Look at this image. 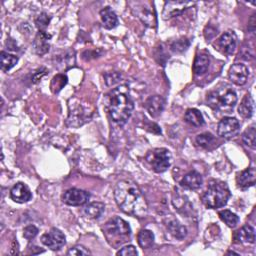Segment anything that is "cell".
<instances>
[{
    "label": "cell",
    "instance_id": "28",
    "mask_svg": "<svg viewBox=\"0 0 256 256\" xmlns=\"http://www.w3.org/2000/svg\"><path fill=\"white\" fill-rule=\"evenodd\" d=\"M137 239L140 247L143 249H147L150 248L154 243V234L151 230L143 229L138 233Z\"/></svg>",
    "mask_w": 256,
    "mask_h": 256
},
{
    "label": "cell",
    "instance_id": "31",
    "mask_svg": "<svg viewBox=\"0 0 256 256\" xmlns=\"http://www.w3.org/2000/svg\"><path fill=\"white\" fill-rule=\"evenodd\" d=\"M67 83V76L64 74H57L51 80L50 88L53 93H58Z\"/></svg>",
    "mask_w": 256,
    "mask_h": 256
},
{
    "label": "cell",
    "instance_id": "3",
    "mask_svg": "<svg viewBox=\"0 0 256 256\" xmlns=\"http://www.w3.org/2000/svg\"><path fill=\"white\" fill-rule=\"evenodd\" d=\"M206 100L207 105L213 110L229 113L237 103V94L231 86L223 84L210 91L207 94Z\"/></svg>",
    "mask_w": 256,
    "mask_h": 256
},
{
    "label": "cell",
    "instance_id": "6",
    "mask_svg": "<svg viewBox=\"0 0 256 256\" xmlns=\"http://www.w3.org/2000/svg\"><path fill=\"white\" fill-rule=\"evenodd\" d=\"M146 161L157 173L166 171L172 163V155L166 148H155L146 154Z\"/></svg>",
    "mask_w": 256,
    "mask_h": 256
},
{
    "label": "cell",
    "instance_id": "38",
    "mask_svg": "<svg viewBox=\"0 0 256 256\" xmlns=\"http://www.w3.org/2000/svg\"><path fill=\"white\" fill-rule=\"evenodd\" d=\"M119 77H120V75H119L118 73H116V72H110V73H107V74L105 75V79H106L105 81H106L107 85H109L111 79H113V84H115V83H117V82L119 81Z\"/></svg>",
    "mask_w": 256,
    "mask_h": 256
},
{
    "label": "cell",
    "instance_id": "8",
    "mask_svg": "<svg viewBox=\"0 0 256 256\" xmlns=\"http://www.w3.org/2000/svg\"><path fill=\"white\" fill-rule=\"evenodd\" d=\"M217 132L225 139L235 137L240 132V123L235 117H224L218 123Z\"/></svg>",
    "mask_w": 256,
    "mask_h": 256
},
{
    "label": "cell",
    "instance_id": "30",
    "mask_svg": "<svg viewBox=\"0 0 256 256\" xmlns=\"http://www.w3.org/2000/svg\"><path fill=\"white\" fill-rule=\"evenodd\" d=\"M242 141L246 146H248L252 149L256 148V131H255L254 124L252 126H250L248 129L242 134Z\"/></svg>",
    "mask_w": 256,
    "mask_h": 256
},
{
    "label": "cell",
    "instance_id": "5",
    "mask_svg": "<svg viewBox=\"0 0 256 256\" xmlns=\"http://www.w3.org/2000/svg\"><path fill=\"white\" fill-rule=\"evenodd\" d=\"M104 233L109 243L116 246L127 241L131 235V229L124 219L113 217L104 225Z\"/></svg>",
    "mask_w": 256,
    "mask_h": 256
},
{
    "label": "cell",
    "instance_id": "10",
    "mask_svg": "<svg viewBox=\"0 0 256 256\" xmlns=\"http://www.w3.org/2000/svg\"><path fill=\"white\" fill-rule=\"evenodd\" d=\"M195 5V2L191 1H167L162 12V17L165 20L171 19L173 17L179 16L184 13L187 9L192 8Z\"/></svg>",
    "mask_w": 256,
    "mask_h": 256
},
{
    "label": "cell",
    "instance_id": "11",
    "mask_svg": "<svg viewBox=\"0 0 256 256\" xmlns=\"http://www.w3.org/2000/svg\"><path fill=\"white\" fill-rule=\"evenodd\" d=\"M41 242L51 250H59L66 243L65 235L58 228H52L41 236Z\"/></svg>",
    "mask_w": 256,
    "mask_h": 256
},
{
    "label": "cell",
    "instance_id": "37",
    "mask_svg": "<svg viewBox=\"0 0 256 256\" xmlns=\"http://www.w3.org/2000/svg\"><path fill=\"white\" fill-rule=\"evenodd\" d=\"M138 252L136 248L133 245H126L122 247L118 252L117 255H123V256H128V255H137Z\"/></svg>",
    "mask_w": 256,
    "mask_h": 256
},
{
    "label": "cell",
    "instance_id": "26",
    "mask_svg": "<svg viewBox=\"0 0 256 256\" xmlns=\"http://www.w3.org/2000/svg\"><path fill=\"white\" fill-rule=\"evenodd\" d=\"M105 210V205L101 202H92L89 203L88 205H86V207L84 208V212L85 214L90 217V218H94L97 219L99 218L103 212Z\"/></svg>",
    "mask_w": 256,
    "mask_h": 256
},
{
    "label": "cell",
    "instance_id": "2",
    "mask_svg": "<svg viewBox=\"0 0 256 256\" xmlns=\"http://www.w3.org/2000/svg\"><path fill=\"white\" fill-rule=\"evenodd\" d=\"M105 106L111 119L118 125H124L134 109V103L128 87L118 86L106 94Z\"/></svg>",
    "mask_w": 256,
    "mask_h": 256
},
{
    "label": "cell",
    "instance_id": "25",
    "mask_svg": "<svg viewBox=\"0 0 256 256\" xmlns=\"http://www.w3.org/2000/svg\"><path fill=\"white\" fill-rule=\"evenodd\" d=\"M184 119L187 123H189L192 126L199 127L204 124V118L202 113L195 108H190L185 112Z\"/></svg>",
    "mask_w": 256,
    "mask_h": 256
},
{
    "label": "cell",
    "instance_id": "19",
    "mask_svg": "<svg viewBox=\"0 0 256 256\" xmlns=\"http://www.w3.org/2000/svg\"><path fill=\"white\" fill-rule=\"evenodd\" d=\"M255 178H256V170L254 167H250L238 173L236 177V182L238 187L245 189L255 184Z\"/></svg>",
    "mask_w": 256,
    "mask_h": 256
},
{
    "label": "cell",
    "instance_id": "35",
    "mask_svg": "<svg viewBox=\"0 0 256 256\" xmlns=\"http://www.w3.org/2000/svg\"><path fill=\"white\" fill-rule=\"evenodd\" d=\"M68 255H76V256H79V255H90L91 252L86 249L84 246L82 245H76L74 247H71L69 249V251L67 252Z\"/></svg>",
    "mask_w": 256,
    "mask_h": 256
},
{
    "label": "cell",
    "instance_id": "17",
    "mask_svg": "<svg viewBox=\"0 0 256 256\" xmlns=\"http://www.w3.org/2000/svg\"><path fill=\"white\" fill-rule=\"evenodd\" d=\"M203 183L202 176L199 172L192 170L184 175L182 180L180 181V185L189 190H195L201 187Z\"/></svg>",
    "mask_w": 256,
    "mask_h": 256
},
{
    "label": "cell",
    "instance_id": "12",
    "mask_svg": "<svg viewBox=\"0 0 256 256\" xmlns=\"http://www.w3.org/2000/svg\"><path fill=\"white\" fill-rule=\"evenodd\" d=\"M237 36L234 31H227L217 40L218 49L226 55H232L236 49Z\"/></svg>",
    "mask_w": 256,
    "mask_h": 256
},
{
    "label": "cell",
    "instance_id": "29",
    "mask_svg": "<svg viewBox=\"0 0 256 256\" xmlns=\"http://www.w3.org/2000/svg\"><path fill=\"white\" fill-rule=\"evenodd\" d=\"M218 215L220 219L223 222H225L229 227L234 228L239 223V217L235 213L231 212L230 210H222L218 213Z\"/></svg>",
    "mask_w": 256,
    "mask_h": 256
},
{
    "label": "cell",
    "instance_id": "4",
    "mask_svg": "<svg viewBox=\"0 0 256 256\" xmlns=\"http://www.w3.org/2000/svg\"><path fill=\"white\" fill-rule=\"evenodd\" d=\"M231 196L228 185L219 180H213L209 183L201 199L203 204L211 209L225 206Z\"/></svg>",
    "mask_w": 256,
    "mask_h": 256
},
{
    "label": "cell",
    "instance_id": "15",
    "mask_svg": "<svg viewBox=\"0 0 256 256\" xmlns=\"http://www.w3.org/2000/svg\"><path fill=\"white\" fill-rule=\"evenodd\" d=\"M89 119L87 109L82 104H77L70 110L67 123L70 126L78 127Z\"/></svg>",
    "mask_w": 256,
    "mask_h": 256
},
{
    "label": "cell",
    "instance_id": "32",
    "mask_svg": "<svg viewBox=\"0 0 256 256\" xmlns=\"http://www.w3.org/2000/svg\"><path fill=\"white\" fill-rule=\"evenodd\" d=\"M214 140V136L209 133V132H205V133H201L199 135L196 136V144L200 147H207L209 144H211V142Z\"/></svg>",
    "mask_w": 256,
    "mask_h": 256
},
{
    "label": "cell",
    "instance_id": "22",
    "mask_svg": "<svg viewBox=\"0 0 256 256\" xmlns=\"http://www.w3.org/2000/svg\"><path fill=\"white\" fill-rule=\"evenodd\" d=\"M166 226L170 233L178 239H183L187 234L186 227L183 226L177 219H168V221H166Z\"/></svg>",
    "mask_w": 256,
    "mask_h": 256
},
{
    "label": "cell",
    "instance_id": "16",
    "mask_svg": "<svg viewBox=\"0 0 256 256\" xmlns=\"http://www.w3.org/2000/svg\"><path fill=\"white\" fill-rule=\"evenodd\" d=\"M165 100L159 95H153L145 101V108L152 117H158L163 111Z\"/></svg>",
    "mask_w": 256,
    "mask_h": 256
},
{
    "label": "cell",
    "instance_id": "9",
    "mask_svg": "<svg viewBox=\"0 0 256 256\" xmlns=\"http://www.w3.org/2000/svg\"><path fill=\"white\" fill-rule=\"evenodd\" d=\"M89 198V192L77 188H71L64 192L62 201L70 206H80L87 203Z\"/></svg>",
    "mask_w": 256,
    "mask_h": 256
},
{
    "label": "cell",
    "instance_id": "20",
    "mask_svg": "<svg viewBox=\"0 0 256 256\" xmlns=\"http://www.w3.org/2000/svg\"><path fill=\"white\" fill-rule=\"evenodd\" d=\"M100 17L103 23V26L106 29H113L118 25V18L115 12L111 9V7L106 6L100 11Z\"/></svg>",
    "mask_w": 256,
    "mask_h": 256
},
{
    "label": "cell",
    "instance_id": "21",
    "mask_svg": "<svg viewBox=\"0 0 256 256\" xmlns=\"http://www.w3.org/2000/svg\"><path fill=\"white\" fill-rule=\"evenodd\" d=\"M210 59L206 54H197L193 63V72L195 75H203L209 68Z\"/></svg>",
    "mask_w": 256,
    "mask_h": 256
},
{
    "label": "cell",
    "instance_id": "27",
    "mask_svg": "<svg viewBox=\"0 0 256 256\" xmlns=\"http://www.w3.org/2000/svg\"><path fill=\"white\" fill-rule=\"evenodd\" d=\"M0 60H1V70L4 72H8L11 68H13L16 65V63L18 62V57L13 54L2 51L1 56H0Z\"/></svg>",
    "mask_w": 256,
    "mask_h": 256
},
{
    "label": "cell",
    "instance_id": "36",
    "mask_svg": "<svg viewBox=\"0 0 256 256\" xmlns=\"http://www.w3.org/2000/svg\"><path fill=\"white\" fill-rule=\"evenodd\" d=\"M188 46H189V42L186 39H181V40H177L176 42H174L171 45V49L174 52H182V51L186 50Z\"/></svg>",
    "mask_w": 256,
    "mask_h": 256
},
{
    "label": "cell",
    "instance_id": "14",
    "mask_svg": "<svg viewBox=\"0 0 256 256\" xmlns=\"http://www.w3.org/2000/svg\"><path fill=\"white\" fill-rule=\"evenodd\" d=\"M10 197L14 202L25 203L32 198V193L26 184L18 182L11 188Z\"/></svg>",
    "mask_w": 256,
    "mask_h": 256
},
{
    "label": "cell",
    "instance_id": "1",
    "mask_svg": "<svg viewBox=\"0 0 256 256\" xmlns=\"http://www.w3.org/2000/svg\"><path fill=\"white\" fill-rule=\"evenodd\" d=\"M114 198L119 208L134 217H144L148 206L138 185L130 180H121L114 188Z\"/></svg>",
    "mask_w": 256,
    "mask_h": 256
},
{
    "label": "cell",
    "instance_id": "39",
    "mask_svg": "<svg viewBox=\"0 0 256 256\" xmlns=\"http://www.w3.org/2000/svg\"><path fill=\"white\" fill-rule=\"evenodd\" d=\"M228 254H237V255H238V253H236V252H234V251H229Z\"/></svg>",
    "mask_w": 256,
    "mask_h": 256
},
{
    "label": "cell",
    "instance_id": "33",
    "mask_svg": "<svg viewBox=\"0 0 256 256\" xmlns=\"http://www.w3.org/2000/svg\"><path fill=\"white\" fill-rule=\"evenodd\" d=\"M49 22H50V17L45 12L40 13L35 19V24L39 29V31H45L47 26L49 25Z\"/></svg>",
    "mask_w": 256,
    "mask_h": 256
},
{
    "label": "cell",
    "instance_id": "23",
    "mask_svg": "<svg viewBox=\"0 0 256 256\" xmlns=\"http://www.w3.org/2000/svg\"><path fill=\"white\" fill-rule=\"evenodd\" d=\"M253 112H254V100L250 94H246L238 107V113L243 118H250L253 115Z\"/></svg>",
    "mask_w": 256,
    "mask_h": 256
},
{
    "label": "cell",
    "instance_id": "18",
    "mask_svg": "<svg viewBox=\"0 0 256 256\" xmlns=\"http://www.w3.org/2000/svg\"><path fill=\"white\" fill-rule=\"evenodd\" d=\"M51 38V35L46 33V31H39L34 41H33V48L36 54L42 56L49 51L50 44L48 40Z\"/></svg>",
    "mask_w": 256,
    "mask_h": 256
},
{
    "label": "cell",
    "instance_id": "7",
    "mask_svg": "<svg viewBox=\"0 0 256 256\" xmlns=\"http://www.w3.org/2000/svg\"><path fill=\"white\" fill-rule=\"evenodd\" d=\"M131 9L134 15L138 17L141 22L151 28L157 26V18L155 9L146 2H131Z\"/></svg>",
    "mask_w": 256,
    "mask_h": 256
},
{
    "label": "cell",
    "instance_id": "24",
    "mask_svg": "<svg viewBox=\"0 0 256 256\" xmlns=\"http://www.w3.org/2000/svg\"><path fill=\"white\" fill-rule=\"evenodd\" d=\"M236 239L241 243L253 244L255 242V230L250 225H244L236 232Z\"/></svg>",
    "mask_w": 256,
    "mask_h": 256
},
{
    "label": "cell",
    "instance_id": "13",
    "mask_svg": "<svg viewBox=\"0 0 256 256\" xmlns=\"http://www.w3.org/2000/svg\"><path fill=\"white\" fill-rule=\"evenodd\" d=\"M248 75H249L248 68L242 63L233 64L228 72V76L231 82L238 86L244 85L246 83Z\"/></svg>",
    "mask_w": 256,
    "mask_h": 256
},
{
    "label": "cell",
    "instance_id": "34",
    "mask_svg": "<svg viewBox=\"0 0 256 256\" xmlns=\"http://www.w3.org/2000/svg\"><path fill=\"white\" fill-rule=\"evenodd\" d=\"M37 234H38V228L36 226H34V225H28L23 230V236L27 240L33 239Z\"/></svg>",
    "mask_w": 256,
    "mask_h": 256
}]
</instances>
